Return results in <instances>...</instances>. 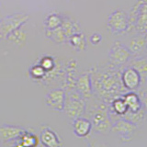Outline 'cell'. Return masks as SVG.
Returning a JSON list of instances; mask_svg holds the SVG:
<instances>
[{
    "label": "cell",
    "instance_id": "cell-9",
    "mask_svg": "<svg viewBox=\"0 0 147 147\" xmlns=\"http://www.w3.org/2000/svg\"><path fill=\"white\" fill-rule=\"evenodd\" d=\"M40 142L44 147H63V142L53 129L44 125L40 128Z\"/></svg>",
    "mask_w": 147,
    "mask_h": 147
},
{
    "label": "cell",
    "instance_id": "cell-25",
    "mask_svg": "<svg viewBox=\"0 0 147 147\" xmlns=\"http://www.w3.org/2000/svg\"><path fill=\"white\" fill-rule=\"evenodd\" d=\"M40 64L45 69L46 72H50V71H52L54 67V61L52 57L44 56L40 59Z\"/></svg>",
    "mask_w": 147,
    "mask_h": 147
},
{
    "label": "cell",
    "instance_id": "cell-7",
    "mask_svg": "<svg viewBox=\"0 0 147 147\" xmlns=\"http://www.w3.org/2000/svg\"><path fill=\"white\" fill-rule=\"evenodd\" d=\"M131 55V53L130 52L127 46L122 44L119 41H116L111 46L109 53L110 62L114 64H123L129 61Z\"/></svg>",
    "mask_w": 147,
    "mask_h": 147
},
{
    "label": "cell",
    "instance_id": "cell-22",
    "mask_svg": "<svg viewBox=\"0 0 147 147\" xmlns=\"http://www.w3.org/2000/svg\"><path fill=\"white\" fill-rule=\"evenodd\" d=\"M46 73L47 72H46V70L40 64L33 65L30 70V76L32 78H34V79H42V78H44Z\"/></svg>",
    "mask_w": 147,
    "mask_h": 147
},
{
    "label": "cell",
    "instance_id": "cell-15",
    "mask_svg": "<svg viewBox=\"0 0 147 147\" xmlns=\"http://www.w3.org/2000/svg\"><path fill=\"white\" fill-rule=\"evenodd\" d=\"M117 87L116 80L110 76H105L100 82V91L103 95H111V92H115Z\"/></svg>",
    "mask_w": 147,
    "mask_h": 147
},
{
    "label": "cell",
    "instance_id": "cell-3",
    "mask_svg": "<svg viewBox=\"0 0 147 147\" xmlns=\"http://www.w3.org/2000/svg\"><path fill=\"white\" fill-rule=\"evenodd\" d=\"M93 124V130L98 133H106L111 130V121H110L109 114L105 106H99L96 109L91 119Z\"/></svg>",
    "mask_w": 147,
    "mask_h": 147
},
{
    "label": "cell",
    "instance_id": "cell-20",
    "mask_svg": "<svg viewBox=\"0 0 147 147\" xmlns=\"http://www.w3.org/2000/svg\"><path fill=\"white\" fill-rule=\"evenodd\" d=\"M145 112L146 111L144 110V109L142 108L140 110V111H138V112H131V111H128L122 118L127 119V121H129L132 122V123L136 124V125H137L138 123L142 122V119H144Z\"/></svg>",
    "mask_w": 147,
    "mask_h": 147
},
{
    "label": "cell",
    "instance_id": "cell-27",
    "mask_svg": "<svg viewBox=\"0 0 147 147\" xmlns=\"http://www.w3.org/2000/svg\"><path fill=\"white\" fill-rule=\"evenodd\" d=\"M101 39H102V37H101V35L99 33H94L93 35L91 36V38H90V40H91V43L92 44H98L99 43L100 41H101Z\"/></svg>",
    "mask_w": 147,
    "mask_h": 147
},
{
    "label": "cell",
    "instance_id": "cell-23",
    "mask_svg": "<svg viewBox=\"0 0 147 147\" xmlns=\"http://www.w3.org/2000/svg\"><path fill=\"white\" fill-rule=\"evenodd\" d=\"M131 66L134 67L141 74L142 76L144 75H147V58L135 60V61L132 62Z\"/></svg>",
    "mask_w": 147,
    "mask_h": 147
},
{
    "label": "cell",
    "instance_id": "cell-24",
    "mask_svg": "<svg viewBox=\"0 0 147 147\" xmlns=\"http://www.w3.org/2000/svg\"><path fill=\"white\" fill-rule=\"evenodd\" d=\"M70 42L74 47L78 49H84L86 47V41L84 36L79 33L74 34L70 39Z\"/></svg>",
    "mask_w": 147,
    "mask_h": 147
},
{
    "label": "cell",
    "instance_id": "cell-28",
    "mask_svg": "<svg viewBox=\"0 0 147 147\" xmlns=\"http://www.w3.org/2000/svg\"><path fill=\"white\" fill-rule=\"evenodd\" d=\"M1 39H2V38H1V37H0V40H1Z\"/></svg>",
    "mask_w": 147,
    "mask_h": 147
},
{
    "label": "cell",
    "instance_id": "cell-13",
    "mask_svg": "<svg viewBox=\"0 0 147 147\" xmlns=\"http://www.w3.org/2000/svg\"><path fill=\"white\" fill-rule=\"evenodd\" d=\"M122 98H124L128 106V111L138 112L142 109V104L140 96H138L134 92H129V93L124 94Z\"/></svg>",
    "mask_w": 147,
    "mask_h": 147
},
{
    "label": "cell",
    "instance_id": "cell-16",
    "mask_svg": "<svg viewBox=\"0 0 147 147\" xmlns=\"http://www.w3.org/2000/svg\"><path fill=\"white\" fill-rule=\"evenodd\" d=\"M6 39L18 47H23L27 41V33L20 29H18L9 34Z\"/></svg>",
    "mask_w": 147,
    "mask_h": 147
},
{
    "label": "cell",
    "instance_id": "cell-30",
    "mask_svg": "<svg viewBox=\"0 0 147 147\" xmlns=\"http://www.w3.org/2000/svg\"><path fill=\"white\" fill-rule=\"evenodd\" d=\"M43 147H44V146H43Z\"/></svg>",
    "mask_w": 147,
    "mask_h": 147
},
{
    "label": "cell",
    "instance_id": "cell-8",
    "mask_svg": "<svg viewBox=\"0 0 147 147\" xmlns=\"http://www.w3.org/2000/svg\"><path fill=\"white\" fill-rule=\"evenodd\" d=\"M122 86L126 89L133 91L136 90L142 84V76L134 67L130 66L123 71L121 75Z\"/></svg>",
    "mask_w": 147,
    "mask_h": 147
},
{
    "label": "cell",
    "instance_id": "cell-21",
    "mask_svg": "<svg viewBox=\"0 0 147 147\" xmlns=\"http://www.w3.org/2000/svg\"><path fill=\"white\" fill-rule=\"evenodd\" d=\"M137 28L140 30H147V4L144 5L137 18Z\"/></svg>",
    "mask_w": 147,
    "mask_h": 147
},
{
    "label": "cell",
    "instance_id": "cell-29",
    "mask_svg": "<svg viewBox=\"0 0 147 147\" xmlns=\"http://www.w3.org/2000/svg\"><path fill=\"white\" fill-rule=\"evenodd\" d=\"M0 147H1V146H0Z\"/></svg>",
    "mask_w": 147,
    "mask_h": 147
},
{
    "label": "cell",
    "instance_id": "cell-11",
    "mask_svg": "<svg viewBox=\"0 0 147 147\" xmlns=\"http://www.w3.org/2000/svg\"><path fill=\"white\" fill-rule=\"evenodd\" d=\"M73 131L74 134L79 138H86L90 135L93 130V124L87 118L80 117L73 121Z\"/></svg>",
    "mask_w": 147,
    "mask_h": 147
},
{
    "label": "cell",
    "instance_id": "cell-6",
    "mask_svg": "<svg viewBox=\"0 0 147 147\" xmlns=\"http://www.w3.org/2000/svg\"><path fill=\"white\" fill-rule=\"evenodd\" d=\"M108 27L114 33L125 31L128 29V17L122 10H115L109 17Z\"/></svg>",
    "mask_w": 147,
    "mask_h": 147
},
{
    "label": "cell",
    "instance_id": "cell-12",
    "mask_svg": "<svg viewBox=\"0 0 147 147\" xmlns=\"http://www.w3.org/2000/svg\"><path fill=\"white\" fill-rule=\"evenodd\" d=\"M76 88L84 98H88L92 95L91 76L88 73L83 74L77 78L76 83Z\"/></svg>",
    "mask_w": 147,
    "mask_h": 147
},
{
    "label": "cell",
    "instance_id": "cell-14",
    "mask_svg": "<svg viewBox=\"0 0 147 147\" xmlns=\"http://www.w3.org/2000/svg\"><path fill=\"white\" fill-rule=\"evenodd\" d=\"M147 46V34L139 35L132 38L130 45H129V50L131 54H139L144 51Z\"/></svg>",
    "mask_w": 147,
    "mask_h": 147
},
{
    "label": "cell",
    "instance_id": "cell-19",
    "mask_svg": "<svg viewBox=\"0 0 147 147\" xmlns=\"http://www.w3.org/2000/svg\"><path fill=\"white\" fill-rule=\"evenodd\" d=\"M18 139L26 147H37L40 142L39 137H37L33 132L28 131H25V132Z\"/></svg>",
    "mask_w": 147,
    "mask_h": 147
},
{
    "label": "cell",
    "instance_id": "cell-10",
    "mask_svg": "<svg viewBox=\"0 0 147 147\" xmlns=\"http://www.w3.org/2000/svg\"><path fill=\"white\" fill-rule=\"evenodd\" d=\"M25 131V129L20 126L4 124L0 126V140L5 142H13L20 138Z\"/></svg>",
    "mask_w": 147,
    "mask_h": 147
},
{
    "label": "cell",
    "instance_id": "cell-5",
    "mask_svg": "<svg viewBox=\"0 0 147 147\" xmlns=\"http://www.w3.org/2000/svg\"><path fill=\"white\" fill-rule=\"evenodd\" d=\"M66 100V94L62 88L50 90L44 98V102L47 107L57 112H63Z\"/></svg>",
    "mask_w": 147,
    "mask_h": 147
},
{
    "label": "cell",
    "instance_id": "cell-17",
    "mask_svg": "<svg viewBox=\"0 0 147 147\" xmlns=\"http://www.w3.org/2000/svg\"><path fill=\"white\" fill-rule=\"evenodd\" d=\"M111 109L114 114L121 118L128 112V106L122 96L121 98H116L112 100Z\"/></svg>",
    "mask_w": 147,
    "mask_h": 147
},
{
    "label": "cell",
    "instance_id": "cell-1",
    "mask_svg": "<svg viewBox=\"0 0 147 147\" xmlns=\"http://www.w3.org/2000/svg\"><path fill=\"white\" fill-rule=\"evenodd\" d=\"M86 110V103L84 98L78 92H70L66 96L65 105H64L63 112L71 119L83 117Z\"/></svg>",
    "mask_w": 147,
    "mask_h": 147
},
{
    "label": "cell",
    "instance_id": "cell-4",
    "mask_svg": "<svg viewBox=\"0 0 147 147\" xmlns=\"http://www.w3.org/2000/svg\"><path fill=\"white\" fill-rule=\"evenodd\" d=\"M137 130V125L125 119H119L116 122H114L111 126V131L115 134H117L121 140L124 142L131 141L133 135Z\"/></svg>",
    "mask_w": 147,
    "mask_h": 147
},
{
    "label": "cell",
    "instance_id": "cell-26",
    "mask_svg": "<svg viewBox=\"0 0 147 147\" xmlns=\"http://www.w3.org/2000/svg\"><path fill=\"white\" fill-rule=\"evenodd\" d=\"M140 98H141L142 104V108H144V110L147 112V90L142 92Z\"/></svg>",
    "mask_w": 147,
    "mask_h": 147
},
{
    "label": "cell",
    "instance_id": "cell-2",
    "mask_svg": "<svg viewBox=\"0 0 147 147\" xmlns=\"http://www.w3.org/2000/svg\"><path fill=\"white\" fill-rule=\"evenodd\" d=\"M30 20V15L26 13H15L5 17L0 20V37L2 39L7 37L23 26Z\"/></svg>",
    "mask_w": 147,
    "mask_h": 147
},
{
    "label": "cell",
    "instance_id": "cell-18",
    "mask_svg": "<svg viewBox=\"0 0 147 147\" xmlns=\"http://www.w3.org/2000/svg\"><path fill=\"white\" fill-rule=\"evenodd\" d=\"M63 23V21L62 17L56 13L50 14L44 20V25L46 27V29L49 30H53L59 29V28L62 27Z\"/></svg>",
    "mask_w": 147,
    "mask_h": 147
}]
</instances>
